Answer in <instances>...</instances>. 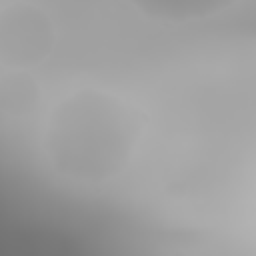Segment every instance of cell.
Segmentation results:
<instances>
[{
	"mask_svg": "<svg viewBox=\"0 0 256 256\" xmlns=\"http://www.w3.org/2000/svg\"><path fill=\"white\" fill-rule=\"evenodd\" d=\"M140 134V118L124 100L104 90L80 88L50 112L44 154L62 178L102 184L126 168Z\"/></svg>",
	"mask_w": 256,
	"mask_h": 256,
	"instance_id": "6da1fadb",
	"label": "cell"
},
{
	"mask_svg": "<svg viewBox=\"0 0 256 256\" xmlns=\"http://www.w3.org/2000/svg\"><path fill=\"white\" fill-rule=\"evenodd\" d=\"M56 44L50 16L36 4L18 0L0 12V62L8 70L42 64Z\"/></svg>",
	"mask_w": 256,
	"mask_h": 256,
	"instance_id": "7a4b0ae2",
	"label": "cell"
},
{
	"mask_svg": "<svg viewBox=\"0 0 256 256\" xmlns=\"http://www.w3.org/2000/svg\"><path fill=\"white\" fill-rule=\"evenodd\" d=\"M126 2L150 20L184 24V22H196L216 16L222 10L236 4L238 0H126Z\"/></svg>",
	"mask_w": 256,
	"mask_h": 256,
	"instance_id": "3957f363",
	"label": "cell"
},
{
	"mask_svg": "<svg viewBox=\"0 0 256 256\" xmlns=\"http://www.w3.org/2000/svg\"><path fill=\"white\" fill-rule=\"evenodd\" d=\"M40 86L28 70H8L0 80V110L10 118H24L40 102Z\"/></svg>",
	"mask_w": 256,
	"mask_h": 256,
	"instance_id": "277c9868",
	"label": "cell"
}]
</instances>
